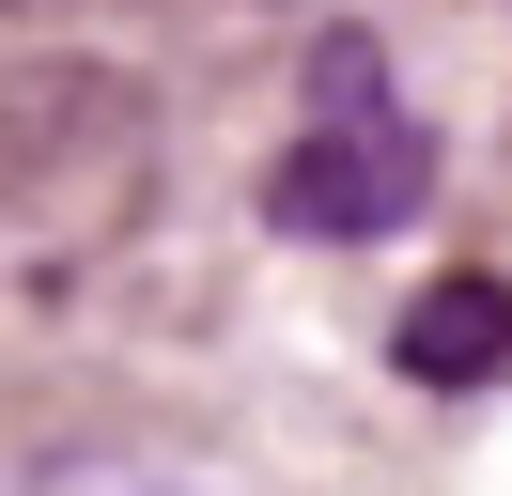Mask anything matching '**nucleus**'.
Here are the masks:
<instances>
[{
  "instance_id": "1",
  "label": "nucleus",
  "mask_w": 512,
  "mask_h": 496,
  "mask_svg": "<svg viewBox=\"0 0 512 496\" xmlns=\"http://www.w3.org/2000/svg\"><path fill=\"white\" fill-rule=\"evenodd\" d=\"M419 186H435V140L373 93L357 47H326V124H295L280 186H264L280 233H388V217H419Z\"/></svg>"
},
{
  "instance_id": "3",
  "label": "nucleus",
  "mask_w": 512,
  "mask_h": 496,
  "mask_svg": "<svg viewBox=\"0 0 512 496\" xmlns=\"http://www.w3.org/2000/svg\"><path fill=\"white\" fill-rule=\"evenodd\" d=\"M0 16H16V0H0Z\"/></svg>"
},
{
  "instance_id": "2",
  "label": "nucleus",
  "mask_w": 512,
  "mask_h": 496,
  "mask_svg": "<svg viewBox=\"0 0 512 496\" xmlns=\"http://www.w3.org/2000/svg\"><path fill=\"white\" fill-rule=\"evenodd\" d=\"M404 372H419V388H497V372H512V279H435V295H419L404 310Z\"/></svg>"
}]
</instances>
